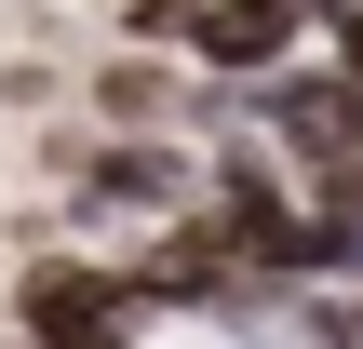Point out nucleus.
<instances>
[{
	"label": "nucleus",
	"instance_id": "obj_1",
	"mask_svg": "<svg viewBox=\"0 0 363 349\" xmlns=\"http://www.w3.org/2000/svg\"><path fill=\"white\" fill-rule=\"evenodd\" d=\"M242 135H256L269 161H296L310 188H337V175H363V81L337 54H310V67H283V81L242 94Z\"/></svg>",
	"mask_w": 363,
	"mask_h": 349
},
{
	"label": "nucleus",
	"instance_id": "obj_2",
	"mask_svg": "<svg viewBox=\"0 0 363 349\" xmlns=\"http://www.w3.org/2000/svg\"><path fill=\"white\" fill-rule=\"evenodd\" d=\"M135 323H148V296L108 256H27L13 269V336L27 349H135Z\"/></svg>",
	"mask_w": 363,
	"mask_h": 349
},
{
	"label": "nucleus",
	"instance_id": "obj_3",
	"mask_svg": "<svg viewBox=\"0 0 363 349\" xmlns=\"http://www.w3.org/2000/svg\"><path fill=\"white\" fill-rule=\"evenodd\" d=\"M189 121H242L229 81H175L162 54H108L81 81V135H189Z\"/></svg>",
	"mask_w": 363,
	"mask_h": 349
},
{
	"label": "nucleus",
	"instance_id": "obj_4",
	"mask_svg": "<svg viewBox=\"0 0 363 349\" xmlns=\"http://www.w3.org/2000/svg\"><path fill=\"white\" fill-rule=\"evenodd\" d=\"M310 40H323V0H216L189 67L229 81V94H256V81H283V67H310Z\"/></svg>",
	"mask_w": 363,
	"mask_h": 349
},
{
	"label": "nucleus",
	"instance_id": "obj_5",
	"mask_svg": "<svg viewBox=\"0 0 363 349\" xmlns=\"http://www.w3.org/2000/svg\"><path fill=\"white\" fill-rule=\"evenodd\" d=\"M202 13H216V0H121V40H135V54H148V40L202 54Z\"/></svg>",
	"mask_w": 363,
	"mask_h": 349
},
{
	"label": "nucleus",
	"instance_id": "obj_6",
	"mask_svg": "<svg viewBox=\"0 0 363 349\" xmlns=\"http://www.w3.org/2000/svg\"><path fill=\"white\" fill-rule=\"evenodd\" d=\"M337 202H350V215H363V175H337Z\"/></svg>",
	"mask_w": 363,
	"mask_h": 349
},
{
	"label": "nucleus",
	"instance_id": "obj_7",
	"mask_svg": "<svg viewBox=\"0 0 363 349\" xmlns=\"http://www.w3.org/2000/svg\"><path fill=\"white\" fill-rule=\"evenodd\" d=\"M350 323H363V296H350Z\"/></svg>",
	"mask_w": 363,
	"mask_h": 349
}]
</instances>
